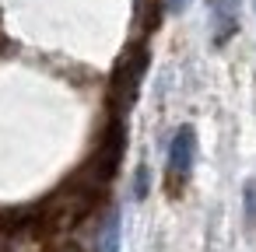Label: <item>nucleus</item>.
<instances>
[{
    "label": "nucleus",
    "mask_w": 256,
    "mask_h": 252,
    "mask_svg": "<svg viewBox=\"0 0 256 252\" xmlns=\"http://www.w3.org/2000/svg\"><path fill=\"white\" fill-rule=\"evenodd\" d=\"M102 252H120V210L109 214L106 231H102Z\"/></svg>",
    "instance_id": "7ed1b4c3"
},
{
    "label": "nucleus",
    "mask_w": 256,
    "mask_h": 252,
    "mask_svg": "<svg viewBox=\"0 0 256 252\" xmlns=\"http://www.w3.org/2000/svg\"><path fill=\"white\" fill-rule=\"evenodd\" d=\"M210 25H214V42H228L235 35V0H210Z\"/></svg>",
    "instance_id": "f03ea898"
},
{
    "label": "nucleus",
    "mask_w": 256,
    "mask_h": 252,
    "mask_svg": "<svg viewBox=\"0 0 256 252\" xmlns=\"http://www.w3.org/2000/svg\"><path fill=\"white\" fill-rule=\"evenodd\" d=\"M186 4H190V0H165L168 14H182V11H186Z\"/></svg>",
    "instance_id": "423d86ee"
},
{
    "label": "nucleus",
    "mask_w": 256,
    "mask_h": 252,
    "mask_svg": "<svg viewBox=\"0 0 256 252\" xmlns=\"http://www.w3.org/2000/svg\"><path fill=\"white\" fill-rule=\"evenodd\" d=\"M246 217H249V224L256 221V182L252 179L246 182Z\"/></svg>",
    "instance_id": "20e7f679"
},
{
    "label": "nucleus",
    "mask_w": 256,
    "mask_h": 252,
    "mask_svg": "<svg viewBox=\"0 0 256 252\" xmlns=\"http://www.w3.org/2000/svg\"><path fill=\"white\" fill-rule=\"evenodd\" d=\"M193 158H196V130L193 126H179L168 140V179L182 182L193 168Z\"/></svg>",
    "instance_id": "f257e3e1"
},
{
    "label": "nucleus",
    "mask_w": 256,
    "mask_h": 252,
    "mask_svg": "<svg viewBox=\"0 0 256 252\" xmlns=\"http://www.w3.org/2000/svg\"><path fill=\"white\" fill-rule=\"evenodd\" d=\"M134 193L144 200L148 196V168H137V179H134Z\"/></svg>",
    "instance_id": "39448f33"
}]
</instances>
